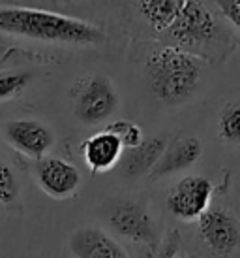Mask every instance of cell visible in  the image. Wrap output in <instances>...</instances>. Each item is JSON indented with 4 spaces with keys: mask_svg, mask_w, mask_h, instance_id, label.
Here are the masks:
<instances>
[{
    "mask_svg": "<svg viewBox=\"0 0 240 258\" xmlns=\"http://www.w3.org/2000/svg\"><path fill=\"white\" fill-rule=\"evenodd\" d=\"M105 219L109 228L135 245H145L150 251H158L162 237L158 221L147 206L134 198H114L107 204Z\"/></svg>",
    "mask_w": 240,
    "mask_h": 258,
    "instance_id": "cell-4",
    "label": "cell"
},
{
    "mask_svg": "<svg viewBox=\"0 0 240 258\" xmlns=\"http://www.w3.org/2000/svg\"><path fill=\"white\" fill-rule=\"evenodd\" d=\"M165 36L203 60L223 62L234 49L233 30L203 0H184Z\"/></svg>",
    "mask_w": 240,
    "mask_h": 258,
    "instance_id": "cell-2",
    "label": "cell"
},
{
    "mask_svg": "<svg viewBox=\"0 0 240 258\" xmlns=\"http://www.w3.org/2000/svg\"><path fill=\"white\" fill-rule=\"evenodd\" d=\"M219 138L227 144H240V104H229L218 121Z\"/></svg>",
    "mask_w": 240,
    "mask_h": 258,
    "instance_id": "cell-16",
    "label": "cell"
},
{
    "mask_svg": "<svg viewBox=\"0 0 240 258\" xmlns=\"http://www.w3.org/2000/svg\"><path fill=\"white\" fill-rule=\"evenodd\" d=\"M0 32L47 43L94 47L105 42V32L70 15L25 6H0Z\"/></svg>",
    "mask_w": 240,
    "mask_h": 258,
    "instance_id": "cell-1",
    "label": "cell"
},
{
    "mask_svg": "<svg viewBox=\"0 0 240 258\" xmlns=\"http://www.w3.org/2000/svg\"><path fill=\"white\" fill-rule=\"evenodd\" d=\"M36 183L55 200L71 198L83 183L81 172L60 157H42L36 164Z\"/></svg>",
    "mask_w": 240,
    "mask_h": 258,
    "instance_id": "cell-9",
    "label": "cell"
},
{
    "mask_svg": "<svg viewBox=\"0 0 240 258\" xmlns=\"http://www.w3.org/2000/svg\"><path fill=\"white\" fill-rule=\"evenodd\" d=\"M107 130H111L114 132L118 140L122 142L124 145V149H130V147H135V145H139L145 140L143 136V130L132 121H126V119H120V121H114L111 124H107L105 126Z\"/></svg>",
    "mask_w": 240,
    "mask_h": 258,
    "instance_id": "cell-18",
    "label": "cell"
},
{
    "mask_svg": "<svg viewBox=\"0 0 240 258\" xmlns=\"http://www.w3.org/2000/svg\"><path fill=\"white\" fill-rule=\"evenodd\" d=\"M29 72H4L0 74V104L12 100L14 96L21 93L30 81Z\"/></svg>",
    "mask_w": 240,
    "mask_h": 258,
    "instance_id": "cell-17",
    "label": "cell"
},
{
    "mask_svg": "<svg viewBox=\"0 0 240 258\" xmlns=\"http://www.w3.org/2000/svg\"><path fill=\"white\" fill-rule=\"evenodd\" d=\"M163 247L162 249H158V252L162 254V256H175L178 252V245H180V236H178V232L175 230V232H171V236L167 241H162ZM160 243V245H162Z\"/></svg>",
    "mask_w": 240,
    "mask_h": 258,
    "instance_id": "cell-20",
    "label": "cell"
},
{
    "mask_svg": "<svg viewBox=\"0 0 240 258\" xmlns=\"http://www.w3.org/2000/svg\"><path fill=\"white\" fill-rule=\"evenodd\" d=\"M203 155V144L195 136H180L173 142H167L158 162L150 170V179H160L171 173L184 172L197 162Z\"/></svg>",
    "mask_w": 240,
    "mask_h": 258,
    "instance_id": "cell-10",
    "label": "cell"
},
{
    "mask_svg": "<svg viewBox=\"0 0 240 258\" xmlns=\"http://www.w3.org/2000/svg\"><path fill=\"white\" fill-rule=\"evenodd\" d=\"M199 236L218 256L233 254L240 247V221L223 206H208L197 219Z\"/></svg>",
    "mask_w": 240,
    "mask_h": 258,
    "instance_id": "cell-6",
    "label": "cell"
},
{
    "mask_svg": "<svg viewBox=\"0 0 240 258\" xmlns=\"http://www.w3.org/2000/svg\"><path fill=\"white\" fill-rule=\"evenodd\" d=\"M83 158L88 170L94 173H103L116 168L124 153V145L118 136L111 130H99L83 142Z\"/></svg>",
    "mask_w": 240,
    "mask_h": 258,
    "instance_id": "cell-12",
    "label": "cell"
},
{
    "mask_svg": "<svg viewBox=\"0 0 240 258\" xmlns=\"http://www.w3.org/2000/svg\"><path fill=\"white\" fill-rule=\"evenodd\" d=\"M214 185L203 175H186L171 186L167 194V209L184 222H193L210 206Z\"/></svg>",
    "mask_w": 240,
    "mask_h": 258,
    "instance_id": "cell-7",
    "label": "cell"
},
{
    "mask_svg": "<svg viewBox=\"0 0 240 258\" xmlns=\"http://www.w3.org/2000/svg\"><path fill=\"white\" fill-rule=\"evenodd\" d=\"M216 4L223 19L240 32V0H216Z\"/></svg>",
    "mask_w": 240,
    "mask_h": 258,
    "instance_id": "cell-19",
    "label": "cell"
},
{
    "mask_svg": "<svg viewBox=\"0 0 240 258\" xmlns=\"http://www.w3.org/2000/svg\"><path fill=\"white\" fill-rule=\"evenodd\" d=\"M71 96L73 113L83 124H99L118 109V91L113 81L101 74H92L85 79H79Z\"/></svg>",
    "mask_w": 240,
    "mask_h": 258,
    "instance_id": "cell-5",
    "label": "cell"
},
{
    "mask_svg": "<svg viewBox=\"0 0 240 258\" xmlns=\"http://www.w3.org/2000/svg\"><path fill=\"white\" fill-rule=\"evenodd\" d=\"M205 74V60L175 43L162 45L147 58L150 93L165 106H182L195 94Z\"/></svg>",
    "mask_w": 240,
    "mask_h": 258,
    "instance_id": "cell-3",
    "label": "cell"
},
{
    "mask_svg": "<svg viewBox=\"0 0 240 258\" xmlns=\"http://www.w3.org/2000/svg\"><path fill=\"white\" fill-rule=\"evenodd\" d=\"M184 0H139V14L158 34H165L175 21Z\"/></svg>",
    "mask_w": 240,
    "mask_h": 258,
    "instance_id": "cell-14",
    "label": "cell"
},
{
    "mask_svg": "<svg viewBox=\"0 0 240 258\" xmlns=\"http://www.w3.org/2000/svg\"><path fill=\"white\" fill-rule=\"evenodd\" d=\"M165 145H167V138L154 136L143 140L141 144L135 147H130L126 155H122L116 164L120 168V175L124 179H139V177L149 175L165 149Z\"/></svg>",
    "mask_w": 240,
    "mask_h": 258,
    "instance_id": "cell-13",
    "label": "cell"
},
{
    "mask_svg": "<svg viewBox=\"0 0 240 258\" xmlns=\"http://www.w3.org/2000/svg\"><path fill=\"white\" fill-rule=\"evenodd\" d=\"M2 136L10 147L29 158L45 157L55 145V132L38 119H12L4 124Z\"/></svg>",
    "mask_w": 240,
    "mask_h": 258,
    "instance_id": "cell-8",
    "label": "cell"
},
{
    "mask_svg": "<svg viewBox=\"0 0 240 258\" xmlns=\"http://www.w3.org/2000/svg\"><path fill=\"white\" fill-rule=\"evenodd\" d=\"M70 251L83 258H126L130 256L122 245L98 226H79L70 236Z\"/></svg>",
    "mask_w": 240,
    "mask_h": 258,
    "instance_id": "cell-11",
    "label": "cell"
},
{
    "mask_svg": "<svg viewBox=\"0 0 240 258\" xmlns=\"http://www.w3.org/2000/svg\"><path fill=\"white\" fill-rule=\"evenodd\" d=\"M21 183L14 168L0 157V213L19 208Z\"/></svg>",
    "mask_w": 240,
    "mask_h": 258,
    "instance_id": "cell-15",
    "label": "cell"
}]
</instances>
